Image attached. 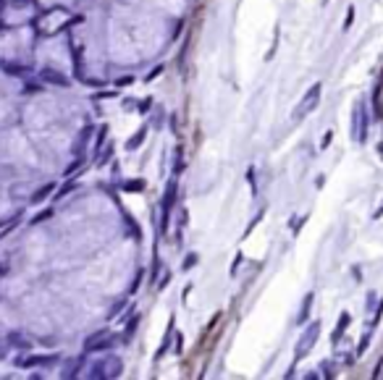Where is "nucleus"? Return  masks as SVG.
<instances>
[{"label":"nucleus","instance_id":"obj_1","mask_svg":"<svg viewBox=\"0 0 383 380\" xmlns=\"http://www.w3.org/2000/svg\"><path fill=\"white\" fill-rule=\"evenodd\" d=\"M320 97H323V84H320V82H315V84L307 89V95L302 97L299 108L294 110V121H299V118H304V116H310L312 110H318Z\"/></svg>","mask_w":383,"mask_h":380},{"label":"nucleus","instance_id":"obj_2","mask_svg":"<svg viewBox=\"0 0 383 380\" xmlns=\"http://www.w3.org/2000/svg\"><path fill=\"white\" fill-rule=\"evenodd\" d=\"M318 336H320V323H310L307 328L302 330V336L297 341V349H294V357L302 359V357H307L312 352V346L318 344Z\"/></svg>","mask_w":383,"mask_h":380},{"label":"nucleus","instance_id":"obj_3","mask_svg":"<svg viewBox=\"0 0 383 380\" xmlns=\"http://www.w3.org/2000/svg\"><path fill=\"white\" fill-rule=\"evenodd\" d=\"M176 192H179V184H176V178L173 181H168V186H165V194H163V220H160V231L165 234L168 231V220H171V210L176 205Z\"/></svg>","mask_w":383,"mask_h":380},{"label":"nucleus","instance_id":"obj_4","mask_svg":"<svg viewBox=\"0 0 383 380\" xmlns=\"http://www.w3.org/2000/svg\"><path fill=\"white\" fill-rule=\"evenodd\" d=\"M367 126H370V121H367V105L357 102L355 105V139L360 144H365V139H367Z\"/></svg>","mask_w":383,"mask_h":380},{"label":"nucleus","instance_id":"obj_5","mask_svg":"<svg viewBox=\"0 0 383 380\" xmlns=\"http://www.w3.org/2000/svg\"><path fill=\"white\" fill-rule=\"evenodd\" d=\"M349 323H352V315H349V312H341V315H339V323H336V330L331 333V344H339L341 333L349 328Z\"/></svg>","mask_w":383,"mask_h":380},{"label":"nucleus","instance_id":"obj_6","mask_svg":"<svg viewBox=\"0 0 383 380\" xmlns=\"http://www.w3.org/2000/svg\"><path fill=\"white\" fill-rule=\"evenodd\" d=\"M312 301H315V291H307V294H304V301H302L299 317H297V323H299V325L310 320V307H312Z\"/></svg>","mask_w":383,"mask_h":380},{"label":"nucleus","instance_id":"obj_7","mask_svg":"<svg viewBox=\"0 0 383 380\" xmlns=\"http://www.w3.org/2000/svg\"><path fill=\"white\" fill-rule=\"evenodd\" d=\"M40 76L45 82H50V84H60V87H68V79L60 71H53V68H45V71H40Z\"/></svg>","mask_w":383,"mask_h":380},{"label":"nucleus","instance_id":"obj_8","mask_svg":"<svg viewBox=\"0 0 383 380\" xmlns=\"http://www.w3.org/2000/svg\"><path fill=\"white\" fill-rule=\"evenodd\" d=\"M173 325H176V320H173V315H171V317H168V328H165V338H163V344H160V352H158V357L168 352V344H171V336H173Z\"/></svg>","mask_w":383,"mask_h":380},{"label":"nucleus","instance_id":"obj_9","mask_svg":"<svg viewBox=\"0 0 383 380\" xmlns=\"http://www.w3.org/2000/svg\"><path fill=\"white\" fill-rule=\"evenodd\" d=\"M145 186H147L145 178H131V181H124V184H121L124 192H145Z\"/></svg>","mask_w":383,"mask_h":380},{"label":"nucleus","instance_id":"obj_10","mask_svg":"<svg viewBox=\"0 0 383 380\" xmlns=\"http://www.w3.org/2000/svg\"><path fill=\"white\" fill-rule=\"evenodd\" d=\"M145 136H147V126H142L140 131H136L131 139L126 142V149H136V147H142V142H145Z\"/></svg>","mask_w":383,"mask_h":380},{"label":"nucleus","instance_id":"obj_11","mask_svg":"<svg viewBox=\"0 0 383 380\" xmlns=\"http://www.w3.org/2000/svg\"><path fill=\"white\" fill-rule=\"evenodd\" d=\"M197 262H200V254H197V252H192V254H187V257H184V262H181V270H192Z\"/></svg>","mask_w":383,"mask_h":380},{"label":"nucleus","instance_id":"obj_12","mask_svg":"<svg viewBox=\"0 0 383 380\" xmlns=\"http://www.w3.org/2000/svg\"><path fill=\"white\" fill-rule=\"evenodd\" d=\"M53 189H55L53 184H48V186H42V189H40V192H37V194L32 197V202H42V200H45V197H48V194H50Z\"/></svg>","mask_w":383,"mask_h":380},{"label":"nucleus","instance_id":"obj_13","mask_svg":"<svg viewBox=\"0 0 383 380\" xmlns=\"http://www.w3.org/2000/svg\"><path fill=\"white\" fill-rule=\"evenodd\" d=\"M263 215H265V210H260V215H255V218H252V223L247 225V231H244V236H250V234L255 231V225H257L260 220H263Z\"/></svg>","mask_w":383,"mask_h":380},{"label":"nucleus","instance_id":"obj_14","mask_svg":"<svg viewBox=\"0 0 383 380\" xmlns=\"http://www.w3.org/2000/svg\"><path fill=\"white\" fill-rule=\"evenodd\" d=\"M136 325H140V315H134V320H129V325H126V338H131V333L136 330Z\"/></svg>","mask_w":383,"mask_h":380},{"label":"nucleus","instance_id":"obj_15","mask_svg":"<svg viewBox=\"0 0 383 380\" xmlns=\"http://www.w3.org/2000/svg\"><path fill=\"white\" fill-rule=\"evenodd\" d=\"M352 21H355V8H349V11H346V21H344V26H341L344 32H346V29L352 26Z\"/></svg>","mask_w":383,"mask_h":380},{"label":"nucleus","instance_id":"obj_16","mask_svg":"<svg viewBox=\"0 0 383 380\" xmlns=\"http://www.w3.org/2000/svg\"><path fill=\"white\" fill-rule=\"evenodd\" d=\"M331 139H333V131H326V134H323V139H320V149H326V147L331 144Z\"/></svg>","mask_w":383,"mask_h":380},{"label":"nucleus","instance_id":"obj_17","mask_svg":"<svg viewBox=\"0 0 383 380\" xmlns=\"http://www.w3.org/2000/svg\"><path fill=\"white\" fill-rule=\"evenodd\" d=\"M380 315H383V299L378 301V310H375V317H373V328L380 323Z\"/></svg>","mask_w":383,"mask_h":380},{"label":"nucleus","instance_id":"obj_18","mask_svg":"<svg viewBox=\"0 0 383 380\" xmlns=\"http://www.w3.org/2000/svg\"><path fill=\"white\" fill-rule=\"evenodd\" d=\"M241 262H244V254H241V252H239V254H236V257H234V268H231V276H236V268H239V265H241Z\"/></svg>","mask_w":383,"mask_h":380},{"label":"nucleus","instance_id":"obj_19","mask_svg":"<svg viewBox=\"0 0 383 380\" xmlns=\"http://www.w3.org/2000/svg\"><path fill=\"white\" fill-rule=\"evenodd\" d=\"M131 82H134V76H121V79H118L116 84H118V87H129Z\"/></svg>","mask_w":383,"mask_h":380},{"label":"nucleus","instance_id":"obj_20","mask_svg":"<svg viewBox=\"0 0 383 380\" xmlns=\"http://www.w3.org/2000/svg\"><path fill=\"white\" fill-rule=\"evenodd\" d=\"M181 346H184V336L179 333V336H176V346H173V354H181Z\"/></svg>","mask_w":383,"mask_h":380},{"label":"nucleus","instance_id":"obj_21","mask_svg":"<svg viewBox=\"0 0 383 380\" xmlns=\"http://www.w3.org/2000/svg\"><path fill=\"white\" fill-rule=\"evenodd\" d=\"M111 155H113V144H111V147H108V149H105L102 155H100V165H105V160H108Z\"/></svg>","mask_w":383,"mask_h":380},{"label":"nucleus","instance_id":"obj_22","mask_svg":"<svg viewBox=\"0 0 383 380\" xmlns=\"http://www.w3.org/2000/svg\"><path fill=\"white\" fill-rule=\"evenodd\" d=\"M160 73H163V66H158L155 71H150V76H147L145 82H152V79H155V76H160Z\"/></svg>","mask_w":383,"mask_h":380},{"label":"nucleus","instance_id":"obj_23","mask_svg":"<svg viewBox=\"0 0 383 380\" xmlns=\"http://www.w3.org/2000/svg\"><path fill=\"white\" fill-rule=\"evenodd\" d=\"M140 281H142V276H140V278H136V281L131 283V288H129V291H131V294H136V291H140Z\"/></svg>","mask_w":383,"mask_h":380},{"label":"nucleus","instance_id":"obj_24","mask_svg":"<svg viewBox=\"0 0 383 380\" xmlns=\"http://www.w3.org/2000/svg\"><path fill=\"white\" fill-rule=\"evenodd\" d=\"M380 215H383V202H380V207L375 210V218H380Z\"/></svg>","mask_w":383,"mask_h":380}]
</instances>
